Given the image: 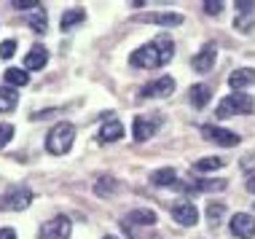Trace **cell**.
Returning <instances> with one entry per match:
<instances>
[{"instance_id":"9","label":"cell","mask_w":255,"mask_h":239,"mask_svg":"<svg viewBox=\"0 0 255 239\" xmlns=\"http://www.w3.org/2000/svg\"><path fill=\"white\" fill-rule=\"evenodd\" d=\"M215 59H218V43H215V40H210V43H204L202 51L191 59V65H194L196 73H210L212 67H215Z\"/></svg>"},{"instance_id":"3","label":"cell","mask_w":255,"mask_h":239,"mask_svg":"<svg viewBox=\"0 0 255 239\" xmlns=\"http://www.w3.org/2000/svg\"><path fill=\"white\" fill-rule=\"evenodd\" d=\"M253 111H255V100L250 97V94L234 92V94H229V97H223L218 102L215 116H218V119H231V116H247Z\"/></svg>"},{"instance_id":"11","label":"cell","mask_w":255,"mask_h":239,"mask_svg":"<svg viewBox=\"0 0 255 239\" xmlns=\"http://www.w3.org/2000/svg\"><path fill=\"white\" fill-rule=\"evenodd\" d=\"M172 218H175L180 226H196L199 210H196V204H191V202H177L175 207H172Z\"/></svg>"},{"instance_id":"34","label":"cell","mask_w":255,"mask_h":239,"mask_svg":"<svg viewBox=\"0 0 255 239\" xmlns=\"http://www.w3.org/2000/svg\"><path fill=\"white\" fill-rule=\"evenodd\" d=\"M105 239H119V237H110V234H108V237H105Z\"/></svg>"},{"instance_id":"14","label":"cell","mask_w":255,"mask_h":239,"mask_svg":"<svg viewBox=\"0 0 255 239\" xmlns=\"http://www.w3.org/2000/svg\"><path fill=\"white\" fill-rule=\"evenodd\" d=\"M46 62H49V51H46V46H32V49L27 51V57H24L27 70H40V67H46Z\"/></svg>"},{"instance_id":"8","label":"cell","mask_w":255,"mask_h":239,"mask_svg":"<svg viewBox=\"0 0 255 239\" xmlns=\"http://www.w3.org/2000/svg\"><path fill=\"white\" fill-rule=\"evenodd\" d=\"M175 92V78L172 76H161L158 81H150V84L142 86V97L145 100H161V97H169Z\"/></svg>"},{"instance_id":"12","label":"cell","mask_w":255,"mask_h":239,"mask_svg":"<svg viewBox=\"0 0 255 239\" xmlns=\"http://www.w3.org/2000/svg\"><path fill=\"white\" fill-rule=\"evenodd\" d=\"M158 215L153 210H132L127 218H124V226H156Z\"/></svg>"},{"instance_id":"25","label":"cell","mask_w":255,"mask_h":239,"mask_svg":"<svg viewBox=\"0 0 255 239\" xmlns=\"http://www.w3.org/2000/svg\"><path fill=\"white\" fill-rule=\"evenodd\" d=\"M226 218V204L220 202H210V207H207V221L212 223V226H218L220 221Z\"/></svg>"},{"instance_id":"32","label":"cell","mask_w":255,"mask_h":239,"mask_svg":"<svg viewBox=\"0 0 255 239\" xmlns=\"http://www.w3.org/2000/svg\"><path fill=\"white\" fill-rule=\"evenodd\" d=\"M0 239H16V231L8 229V226H5V229H0Z\"/></svg>"},{"instance_id":"19","label":"cell","mask_w":255,"mask_h":239,"mask_svg":"<svg viewBox=\"0 0 255 239\" xmlns=\"http://www.w3.org/2000/svg\"><path fill=\"white\" fill-rule=\"evenodd\" d=\"M210 97H212V92H210V86H207V84L191 86V105H194V108H207Z\"/></svg>"},{"instance_id":"33","label":"cell","mask_w":255,"mask_h":239,"mask_svg":"<svg viewBox=\"0 0 255 239\" xmlns=\"http://www.w3.org/2000/svg\"><path fill=\"white\" fill-rule=\"evenodd\" d=\"M247 191H250V194H255V175L250 177V180H247Z\"/></svg>"},{"instance_id":"27","label":"cell","mask_w":255,"mask_h":239,"mask_svg":"<svg viewBox=\"0 0 255 239\" xmlns=\"http://www.w3.org/2000/svg\"><path fill=\"white\" fill-rule=\"evenodd\" d=\"M16 54V40H3L0 43V59H11Z\"/></svg>"},{"instance_id":"7","label":"cell","mask_w":255,"mask_h":239,"mask_svg":"<svg viewBox=\"0 0 255 239\" xmlns=\"http://www.w3.org/2000/svg\"><path fill=\"white\" fill-rule=\"evenodd\" d=\"M158 126H161V119H153V116H137L134 126H132V134H134L137 142H145L158 132Z\"/></svg>"},{"instance_id":"5","label":"cell","mask_w":255,"mask_h":239,"mask_svg":"<svg viewBox=\"0 0 255 239\" xmlns=\"http://www.w3.org/2000/svg\"><path fill=\"white\" fill-rule=\"evenodd\" d=\"M73 221L67 215H57L51 221H46V226L40 229V239H70Z\"/></svg>"},{"instance_id":"28","label":"cell","mask_w":255,"mask_h":239,"mask_svg":"<svg viewBox=\"0 0 255 239\" xmlns=\"http://www.w3.org/2000/svg\"><path fill=\"white\" fill-rule=\"evenodd\" d=\"M11 137H13V126L11 124H0V151L11 142Z\"/></svg>"},{"instance_id":"31","label":"cell","mask_w":255,"mask_h":239,"mask_svg":"<svg viewBox=\"0 0 255 239\" xmlns=\"http://www.w3.org/2000/svg\"><path fill=\"white\" fill-rule=\"evenodd\" d=\"M245 11H255L253 0H239V3H237V13H245Z\"/></svg>"},{"instance_id":"16","label":"cell","mask_w":255,"mask_h":239,"mask_svg":"<svg viewBox=\"0 0 255 239\" xmlns=\"http://www.w3.org/2000/svg\"><path fill=\"white\" fill-rule=\"evenodd\" d=\"M140 22H148V24H164V27H177L183 24V13H145L140 16Z\"/></svg>"},{"instance_id":"2","label":"cell","mask_w":255,"mask_h":239,"mask_svg":"<svg viewBox=\"0 0 255 239\" xmlns=\"http://www.w3.org/2000/svg\"><path fill=\"white\" fill-rule=\"evenodd\" d=\"M75 140V126L70 121H59L57 126H51V132L46 134V151L51 156H65L73 148Z\"/></svg>"},{"instance_id":"21","label":"cell","mask_w":255,"mask_h":239,"mask_svg":"<svg viewBox=\"0 0 255 239\" xmlns=\"http://www.w3.org/2000/svg\"><path fill=\"white\" fill-rule=\"evenodd\" d=\"M3 81L8 86H27L30 76H27V70H22V67H8V70L3 73Z\"/></svg>"},{"instance_id":"26","label":"cell","mask_w":255,"mask_h":239,"mask_svg":"<svg viewBox=\"0 0 255 239\" xmlns=\"http://www.w3.org/2000/svg\"><path fill=\"white\" fill-rule=\"evenodd\" d=\"M255 24V11H245V13H237V22H234V27H237L239 32H250Z\"/></svg>"},{"instance_id":"24","label":"cell","mask_w":255,"mask_h":239,"mask_svg":"<svg viewBox=\"0 0 255 239\" xmlns=\"http://www.w3.org/2000/svg\"><path fill=\"white\" fill-rule=\"evenodd\" d=\"M220 167H226V159H223V156H210V159H199V161L194 164L196 172H212V169H220Z\"/></svg>"},{"instance_id":"4","label":"cell","mask_w":255,"mask_h":239,"mask_svg":"<svg viewBox=\"0 0 255 239\" xmlns=\"http://www.w3.org/2000/svg\"><path fill=\"white\" fill-rule=\"evenodd\" d=\"M32 202V191L30 188H13L8 194L0 196V210H11V213H22L30 207Z\"/></svg>"},{"instance_id":"22","label":"cell","mask_w":255,"mask_h":239,"mask_svg":"<svg viewBox=\"0 0 255 239\" xmlns=\"http://www.w3.org/2000/svg\"><path fill=\"white\" fill-rule=\"evenodd\" d=\"M84 19H86V11L84 8H70V11H65V13H62V30H70V27H75V24H78V22H84Z\"/></svg>"},{"instance_id":"29","label":"cell","mask_w":255,"mask_h":239,"mask_svg":"<svg viewBox=\"0 0 255 239\" xmlns=\"http://www.w3.org/2000/svg\"><path fill=\"white\" fill-rule=\"evenodd\" d=\"M204 13H210V16H220V11H223V3L220 0H204Z\"/></svg>"},{"instance_id":"6","label":"cell","mask_w":255,"mask_h":239,"mask_svg":"<svg viewBox=\"0 0 255 239\" xmlns=\"http://www.w3.org/2000/svg\"><path fill=\"white\" fill-rule=\"evenodd\" d=\"M202 134H204V140L218 142V145H223V148H234V145H239V140H242L237 132L223 129V126H215V124H204L202 126Z\"/></svg>"},{"instance_id":"30","label":"cell","mask_w":255,"mask_h":239,"mask_svg":"<svg viewBox=\"0 0 255 239\" xmlns=\"http://www.w3.org/2000/svg\"><path fill=\"white\" fill-rule=\"evenodd\" d=\"M13 8H16V11H32V8H35V5H40V0H13Z\"/></svg>"},{"instance_id":"15","label":"cell","mask_w":255,"mask_h":239,"mask_svg":"<svg viewBox=\"0 0 255 239\" xmlns=\"http://www.w3.org/2000/svg\"><path fill=\"white\" fill-rule=\"evenodd\" d=\"M124 137V124L119 119H110L100 129V142H119Z\"/></svg>"},{"instance_id":"18","label":"cell","mask_w":255,"mask_h":239,"mask_svg":"<svg viewBox=\"0 0 255 239\" xmlns=\"http://www.w3.org/2000/svg\"><path fill=\"white\" fill-rule=\"evenodd\" d=\"M150 183L153 186H177V172L172 167H161L150 175Z\"/></svg>"},{"instance_id":"10","label":"cell","mask_w":255,"mask_h":239,"mask_svg":"<svg viewBox=\"0 0 255 239\" xmlns=\"http://www.w3.org/2000/svg\"><path fill=\"white\" fill-rule=\"evenodd\" d=\"M229 226H231V234L239 237V239H253L255 237V218L247 215V213H237L229 221Z\"/></svg>"},{"instance_id":"23","label":"cell","mask_w":255,"mask_h":239,"mask_svg":"<svg viewBox=\"0 0 255 239\" xmlns=\"http://www.w3.org/2000/svg\"><path fill=\"white\" fill-rule=\"evenodd\" d=\"M16 102H19V94L13 92L11 86H5V89H0V113H8L16 108Z\"/></svg>"},{"instance_id":"1","label":"cell","mask_w":255,"mask_h":239,"mask_svg":"<svg viewBox=\"0 0 255 239\" xmlns=\"http://www.w3.org/2000/svg\"><path fill=\"white\" fill-rule=\"evenodd\" d=\"M172 57H175V43H172L169 38H153L150 43L140 46V49L132 54L129 62L134 67H142V70H153V67L167 65Z\"/></svg>"},{"instance_id":"17","label":"cell","mask_w":255,"mask_h":239,"mask_svg":"<svg viewBox=\"0 0 255 239\" xmlns=\"http://www.w3.org/2000/svg\"><path fill=\"white\" fill-rule=\"evenodd\" d=\"M24 19H27V24H30L35 32H46V27H49V19H46V8H43V3L35 5L32 11H27V13H24Z\"/></svg>"},{"instance_id":"20","label":"cell","mask_w":255,"mask_h":239,"mask_svg":"<svg viewBox=\"0 0 255 239\" xmlns=\"http://www.w3.org/2000/svg\"><path fill=\"white\" fill-rule=\"evenodd\" d=\"M119 191V180L116 177H108V175H100L97 183H94V194L97 196H110Z\"/></svg>"},{"instance_id":"13","label":"cell","mask_w":255,"mask_h":239,"mask_svg":"<svg viewBox=\"0 0 255 239\" xmlns=\"http://www.w3.org/2000/svg\"><path fill=\"white\" fill-rule=\"evenodd\" d=\"M255 84V67H239L229 76V86L231 89H239L242 92L245 86H253Z\"/></svg>"}]
</instances>
